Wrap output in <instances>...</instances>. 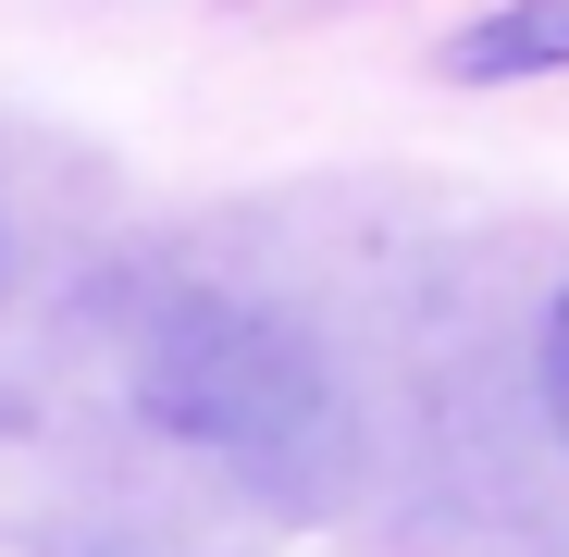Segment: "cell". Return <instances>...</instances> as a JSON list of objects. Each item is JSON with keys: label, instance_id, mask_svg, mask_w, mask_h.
Returning a JSON list of instances; mask_svg holds the SVG:
<instances>
[{"label": "cell", "instance_id": "1", "mask_svg": "<svg viewBox=\"0 0 569 557\" xmlns=\"http://www.w3.org/2000/svg\"><path fill=\"white\" fill-rule=\"evenodd\" d=\"M137 409L173 446L236 458L248 484H284V496H310V484L347 471L335 371H322V347L298 322L260 310V298H211V286L161 298L149 335H137Z\"/></svg>", "mask_w": 569, "mask_h": 557}, {"label": "cell", "instance_id": "2", "mask_svg": "<svg viewBox=\"0 0 569 557\" xmlns=\"http://www.w3.org/2000/svg\"><path fill=\"white\" fill-rule=\"evenodd\" d=\"M446 87H532V74H569V0H496L470 13L446 50H433Z\"/></svg>", "mask_w": 569, "mask_h": 557}, {"label": "cell", "instance_id": "3", "mask_svg": "<svg viewBox=\"0 0 569 557\" xmlns=\"http://www.w3.org/2000/svg\"><path fill=\"white\" fill-rule=\"evenodd\" d=\"M545 409H557V434H569V298L545 310Z\"/></svg>", "mask_w": 569, "mask_h": 557}]
</instances>
